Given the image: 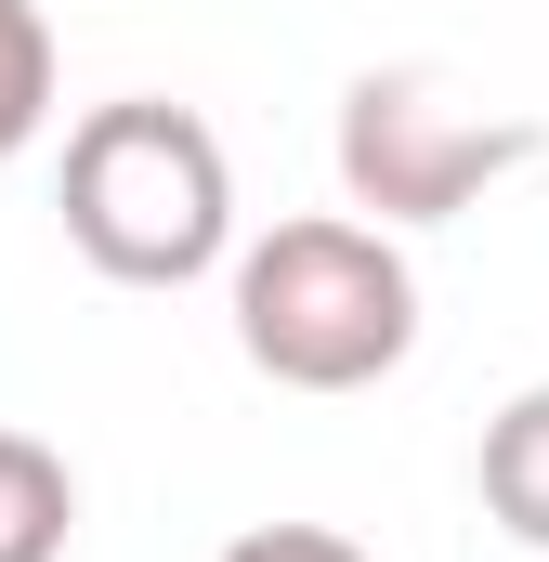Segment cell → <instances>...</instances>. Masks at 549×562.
Wrapping results in <instances>:
<instances>
[{
  "label": "cell",
  "instance_id": "cell-1",
  "mask_svg": "<svg viewBox=\"0 0 549 562\" xmlns=\"http://www.w3.org/2000/svg\"><path fill=\"white\" fill-rule=\"evenodd\" d=\"M236 340L288 393H354V380L406 367L418 288L367 223H274L249 249V276H236Z\"/></svg>",
  "mask_w": 549,
  "mask_h": 562
},
{
  "label": "cell",
  "instance_id": "cell-2",
  "mask_svg": "<svg viewBox=\"0 0 549 562\" xmlns=\"http://www.w3.org/2000/svg\"><path fill=\"white\" fill-rule=\"evenodd\" d=\"M223 144L183 105H92L66 144V236L132 288H183L223 249Z\"/></svg>",
  "mask_w": 549,
  "mask_h": 562
},
{
  "label": "cell",
  "instance_id": "cell-3",
  "mask_svg": "<svg viewBox=\"0 0 549 562\" xmlns=\"http://www.w3.org/2000/svg\"><path fill=\"white\" fill-rule=\"evenodd\" d=\"M511 157H537V119H484V105H458L432 66H380V79H354V105H340V183L367 196V210H393V223H445L484 170H511Z\"/></svg>",
  "mask_w": 549,
  "mask_h": 562
},
{
  "label": "cell",
  "instance_id": "cell-4",
  "mask_svg": "<svg viewBox=\"0 0 549 562\" xmlns=\"http://www.w3.org/2000/svg\"><path fill=\"white\" fill-rule=\"evenodd\" d=\"M484 510H497L524 550H549V393H524L511 419L484 431Z\"/></svg>",
  "mask_w": 549,
  "mask_h": 562
},
{
  "label": "cell",
  "instance_id": "cell-5",
  "mask_svg": "<svg viewBox=\"0 0 549 562\" xmlns=\"http://www.w3.org/2000/svg\"><path fill=\"white\" fill-rule=\"evenodd\" d=\"M66 524H79L66 458L26 445V431H0V562H53V550H66Z\"/></svg>",
  "mask_w": 549,
  "mask_h": 562
},
{
  "label": "cell",
  "instance_id": "cell-6",
  "mask_svg": "<svg viewBox=\"0 0 549 562\" xmlns=\"http://www.w3.org/2000/svg\"><path fill=\"white\" fill-rule=\"evenodd\" d=\"M40 105H53V26L26 0H0V157L40 132Z\"/></svg>",
  "mask_w": 549,
  "mask_h": 562
},
{
  "label": "cell",
  "instance_id": "cell-7",
  "mask_svg": "<svg viewBox=\"0 0 549 562\" xmlns=\"http://www.w3.org/2000/svg\"><path fill=\"white\" fill-rule=\"evenodd\" d=\"M223 562H367L354 537H327V524H262V537H236Z\"/></svg>",
  "mask_w": 549,
  "mask_h": 562
}]
</instances>
